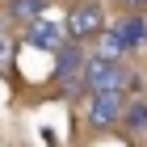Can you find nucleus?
Here are the masks:
<instances>
[{
  "label": "nucleus",
  "mask_w": 147,
  "mask_h": 147,
  "mask_svg": "<svg viewBox=\"0 0 147 147\" xmlns=\"http://www.w3.org/2000/svg\"><path fill=\"white\" fill-rule=\"evenodd\" d=\"M143 88V80L126 63H105V59L88 55V67H84V97H101V92H122V97H135Z\"/></svg>",
  "instance_id": "obj_1"
},
{
  "label": "nucleus",
  "mask_w": 147,
  "mask_h": 147,
  "mask_svg": "<svg viewBox=\"0 0 147 147\" xmlns=\"http://www.w3.org/2000/svg\"><path fill=\"white\" fill-rule=\"evenodd\" d=\"M67 30H71V42H97L109 30L101 0H80V4H71L67 9Z\"/></svg>",
  "instance_id": "obj_2"
},
{
  "label": "nucleus",
  "mask_w": 147,
  "mask_h": 147,
  "mask_svg": "<svg viewBox=\"0 0 147 147\" xmlns=\"http://www.w3.org/2000/svg\"><path fill=\"white\" fill-rule=\"evenodd\" d=\"M84 67H88V55L80 42H67L63 51H55V80L63 84L67 97H84Z\"/></svg>",
  "instance_id": "obj_3"
},
{
  "label": "nucleus",
  "mask_w": 147,
  "mask_h": 147,
  "mask_svg": "<svg viewBox=\"0 0 147 147\" xmlns=\"http://www.w3.org/2000/svg\"><path fill=\"white\" fill-rule=\"evenodd\" d=\"M25 42L38 46V51H63L71 42V30H67V17H38V21L25 25Z\"/></svg>",
  "instance_id": "obj_4"
},
{
  "label": "nucleus",
  "mask_w": 147,
  "mask_h": 147,
  "mask_svg": "<svg viewBox=\"0 0 147 147\" xmlns=\"http://www.w3.org/2000/svg\"><path fill=\"white\" fill-rule=\"evenodd\" d=\"M126 101L122 92H101V97H88V126L92 130H109L113 122L126 118Z\"/></svg>",
  "instance_id": "obj_5"
},
{
  "label": "nucleus",
  "mask_w": 147,
  "mask_h": 147,
  "mask_svg": "<svg viewBox=\"0 0 147 147\" xmlns=\"http://www.w3.org/2000/svg\"><path fill=\"white\" fill-rule=\"evenodd\" d=\"M109 30L126 42V51H130V55L147 46V17H143V13H118V17L109 21Z\"/></svg>",
  "instance_id": "obj_6"
},
{
  "label": "nucleus",
  "mask_w": 147,
  "mask_h": 147,
  "mask_svg": "<svg viewBox=\"0 0 147 147\" xmlns=\"http://www.w3.org/2000/svg\"><path fill=\"white\" fill-rule=\"evenodd\" d=\"M46 9H51V0H9L4 17H9V25H30L38 17H46Z\"/></svg>",
  "instance_id": "obj_7"
},
{
  "label": "nucleus",
  "mask_w": 147,
  "mask_h": 147,
  "mask_svg": "<svg viewBox=\"0 0 147 147\" xmlns=\"http://www.w3.org/2000/svg\"><path fill=\"white\" fill-rule=\"evenodd\" d=\"M126 135L130 139H147V97L143 92H135L130 101H126Z\"/></svg>",
  "instance_id": "obj_8"
},
{
  "label": "nucleus",
  "mask_w": 147,
  "mask_h": 147,
  "mask_svg": "<svg viewBox=\"0 0 147 147\" xmlns=\"http://www.w3.org/2000/svg\"><path fill=\"white\" fill-rule=\"evenodd\" d=\"M92 55L97 59H105V63H122L126 55H130V51H126V42L118 34H113V30H105L101 38H97V42H92Z\"/></svg>",
  "instance_id": "obj_9"
},
{
  "label": "nucleus",
  "mask_w": 147,
  "mask_h": 147,
  "mask_svg": "<svg viewBox=\"0 0 147 147\" xmlns=\"http://www.w3.org/2000/svg\"><path fill=\"white\" fill-rule=\"evenodd\" d=\"M118 13H147V0H109Z\"/></svg>",
  "instance_id": "obj_10"
},
{
  "label": "nucleus",
  "mask_w": 147,
  "mask_h": 147,
  "mask_svg": "<svg viewBox=\"0 0 147 147\" xmlns=\"http://www.w3.org/2000/svg\"><path fill=\"white\" fill-rule=\"evenodd\" d=\"M71 4H80V0H67V9H71Z\"/></svg>",
  "instance_id": "obj_11"
}]
</instances>
